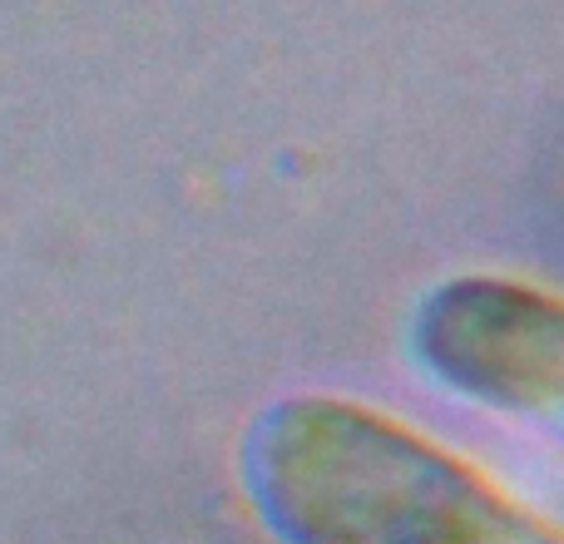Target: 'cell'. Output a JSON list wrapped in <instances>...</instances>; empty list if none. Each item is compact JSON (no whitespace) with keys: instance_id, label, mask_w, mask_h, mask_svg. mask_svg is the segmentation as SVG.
I'll use <instances>...</instances> for the list:
<instances>
[{"instance_id":"1","label":"cell","mask_w":564,"mask_h":544,"mask_svg":"<svg viewBox=\"0 0 564 544\" xmlns=\"http://www.w3.org/2000/svg\"><path fill=\"white\" fill-rule=\"evenodd\" d=\"M248 486L282 544H560L416 431L341 401L278 406Z\"/></svg>"},{"instance_id":"2","label":"cell","mask_w":564,"mask_h":544,"mask_svg":"<svg viewBox=\"0 0 564 544\" xmlns=\"http://www.w3.org/2000/svg\"><path fill=\"white\" fill-rule=\"evenodd\" d=\"M426 351L441 377L476 396L525 411L560 401V317L530 292L486 282L456 287L431 312Z\"/></svg>"}]
</instances>
